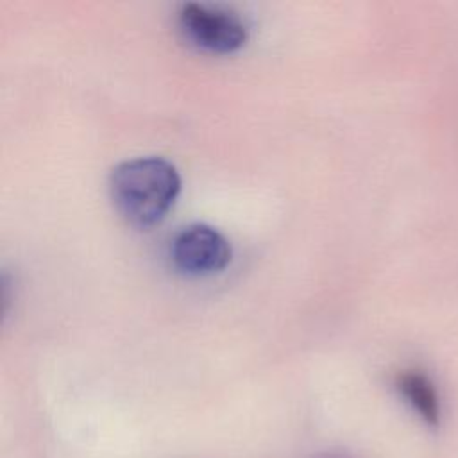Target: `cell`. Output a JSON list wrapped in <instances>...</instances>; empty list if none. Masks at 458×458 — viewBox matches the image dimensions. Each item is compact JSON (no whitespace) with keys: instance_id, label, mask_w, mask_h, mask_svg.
Returning <instances> with one entry per match:
<instances>
[{"instance_id":"cell-1","label":"cell","mask_w":458,"mask_h":458,"mask_svg":"<svg viewBox=\"0 0 458 458\" xmlns=\"http://www.w3.org/2000/svg\"><path fill=\"white\" fill-rule=\"evenodd\" d=\"M181 190L174 163L161 156H138L118 163L109 175V191L116 209L136 225L159 222Z\"/></svg>"},{"instance_id":"cell-3","label":"cell","mask_w":458,"mask_h":458,"mask_svg":"<svg viewBox=\"0 0 458 458\" xmlns=\"http://www.w3.org/2000/svg\"><path fill=\"white\" fill-rule=\"evenodd\" d=\"M170 256L174 265L186 274H213L231 261V245L218 229L197 222L175 233Z\"/></svg>"},{"instance_id":"cell-5","label":"cell","mask_w":458,"mask_h":458,"mask_svg":"<svg viewBox=\"0 0 458 458\" xmlns=\"http://www.w3.org/2000/svg\"><path fill=\"white\" fill-rule=\"evenodd\" d=\"M311 458H356L351 451L342 449V447H333V449H324L317 454H313Z\"/></svg>"},{"instance_id":"cell-2","label":"cell","mask_w":458,"mask_h":458,"mask_svg":"<svg viewBox=\"0 0 458 458\" xmlns=\"http://www.w3.org/2000/svg\"><path fill=\"white\" fill-rule=\"evenodd\" d=\"M177 20L188 39L211 52H234L249 38V29L240 14L225 7L186 2L181 5Z\"/></svg>"},{"instance_id":"cell-4","label":"cell","mask_w":458,"mask_h":458,"mask_svg":"<svg viewBox=\"0 0 458 458\" xmlns=\"http://www.w3.org/2000/svg\"><path fill=\"white\" fill-rule=\"evenodd\" d=\"M395 388L410 410L429 429H438L442 422V403L431 377L422 370H403L395 377Z\"/></svg>"}]
</instances>
